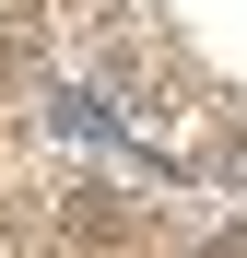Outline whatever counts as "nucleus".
<instances>
[{"label":"nucleus","mask_w":247,"mask_h":258,"mask_svg":"<svg viewBox=\"0 0 247 258\" xmlns=\"http://www.w3.org/2000/svg\"><path fill=\"white\" fill-rule=\"evenodd\" d=\"M224 164H235V176H247V129H235V141H224Z\"/></svg>","instance_id":"2"},{"label":"nucleus","mask_w":247,"mask_h":258,"mask_svg":"<svg viewBox=\"0 0 247 258\" xmlns=\"http://www.w3.org/2000/svg\"><path fill=\"white\" fill-rule=\"evenodd\" d=\"M200 258H247V235H212V246H200Z\"/></svg>","instance_id":"1"}]
</instances>
